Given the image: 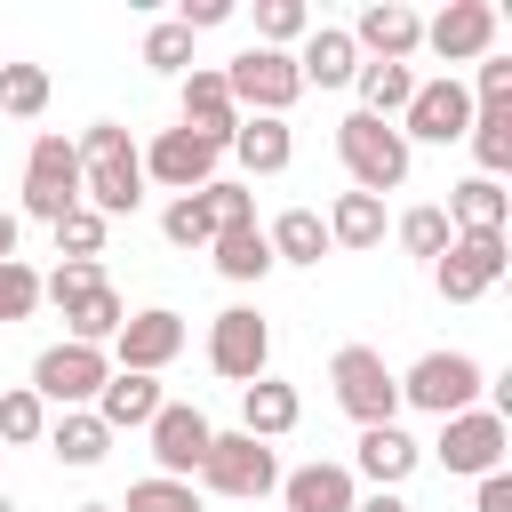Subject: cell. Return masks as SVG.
Here are the masks:
<instances>
[{
    "label": "cell",
    "mask_w": 512,
    "mask_h": 512,
    "mask_svg": "<svg viewBox=\"0 0 512 512\" xmlns=\"http://www.w3.org/2000/svg\"><path fill=\"white\" fill-rule=\"evenodd\" d=\"M464 128H472V96H464V80H456V72L416 80V96H408V112H400L408 152H416V144H464Z\"/></svg>",
    "instance_id": "obj_13"
},
{
    "label": "cell",
    "mask_w": 512,
    "mask_h": 512,
    "mask_svg": "<svg viewBox=\"0 0 512 512\" xmlns=\"http://www.w3.org/2000/svg\"><path fill=\"white\" fill-rule=\"evenodd\" d=\"M504 448H512V424H504L496 408L440 416V440H432V456H440L456 480H488V472H504Z\"/></svg>",
    "instance_id": "obj_10"
},
{
    "label": "cell",
    "mask_w": 512,
    "mask_h": 512,
    "mask_svg": "<svg viewBox=\"0 0 512 512\" xmlns=\"http://www.w3.org/2000/svg\"><path fill=\"white\" fill-rule=\"evenodd\" d=\"M352 512H408V496H400V488H368Z\"/></svg>",
    "instance_id": "obj_45"
},
{
    "label": "cell",
    "mask_w": 512,
    "mask_h": 512,
    "mask_svg": "<svg viewBox=\"0 0 512 512\" xmlns=\"http://www.w3.org/2000/svg\"><path fill=\"white\" fill-rule=\"evenodd\" d=\"M328 384H336V408L368 432V424H400V376L384 368L376 344H344L328 360Z\"/></svg>",
    "instance_id": "obj_4"
},
{
    "label": "cell",
    "mask_w": 512,
    "mask_h": 512,
    "mask_svg": "<svg viewBox=\"0 0 512 512\" xmlns=\"http://www.w3.org/2000/svg\"><path fill=\"white\" fill-rule=\"evenodd\" d=\"M448 232H504V216H512V192L496 184V176H464V184H448Z\"/></svg>",
    "instance_id": "obj_26"
},
{
    "label": "cell",
    "mask_w": 512,
    "mask_h": 512,
    "mask_svg": "<svg viewBox=\"0 0 512 512\" xmlns=\"http://www.w3.org/2000/svg\"><path fill=\"white\" fill-rule=\"evenodd\" d=\"M160 232H168V248H208V240H216V208H208V184H200V192H176V200L160 208Z\"/></svg>",
    "instance_id": "obj_32"
},
{
    "label": "cell",
    "mask_w": 512,
    "mask_h": 512,
    "mask_svg": "<svg viewBox=\"0 0 512 512\" xmlns=\"http://www.w3.org/2000/svg\"><path fill=\"white\" fill-rule=\"evenodd\" d=\"M208 208H216V232L256 224V192H248V184H232V176H216V184H208Z\"/></svg>",
    "instance_id": "obj_42"
},
{
    "label": "cell",
    "mask_w": 512,
    "mask_h": 512,
    "mask_svg": "<svg viewBox=\"0 0 512 512\" xmlns=\"http://www.w3.org/2000/svg\"><path fill=\"white\" fill-rule=\"evenodd\" d=\"M104 376H112V360H104L96 344H48V352L32 360V392H40L48 408H96Z\"/></svg>",
    "instance_id": "obj_12"
},
{
    "label": "cell",
    "mask_w": 512,
    "mask_h": 512,
    "mask_svg": "<svg viewBox=\"0 0 512 512\" xmlns=\"http://www.w3.org/2000/svg\"><path fill=\"white\" fill-rule=\"evenodd\" d=\"M8 256H16V216L0 208V264H8Z\"/></svg>",
    "instance_id": "obj_46"
},
{
    "label": "cell",
    "mask_w": 512,
    "mask_h": 512,
    "mask_svg": "<svg viewBox=\"0 0 512 512\" xmlns=\"http://www.w3.org/2000/svg\"><path fill=\"white\" fill-rule=\"evenodd\" d=\"M280 504L288 512H352L360 480L344 464H296V472H280Z\"/></svg>",
    "instance_id": "obj_23"
},
{
    "label": "cell",
    "mask_w": 512,
    "mask_h": 512,
    "mask_svg": "<svg viewBox=\"0 0 512 512\" xmlns=\"http://www.w3.org/2000/svg\"><path fill=\"white\" fill-rule=\"evenodd\" d=\"M176 128H192V136H200V144H216V152L232 144L240 104H232V88H224V72H216V64H192V72H184V120H176Z\"/></svg>",
    "instance_id": "obj_19"
},
{
    "label": "cell",
    "mask_w": 512,
    "mask_h": 512,
    "mask_svg": "<svg viewBox=\"0 0 512 512\" xmlns=\"http://www.w3.org/2000/svg\"><path fill=\"white\" fill-rule=\"evenodd\" d=\"M48 232H56V256H64V264H96L112 224H104L96 208H72V216H64V224H48Z\"/></svg>",
    "instance_id": "obj_37"
},
{
    "label": "cell",
    "mask_w": 512,
    "mask_h": 512,
    "mask_svg": "<svg viewBox=\"0 0 512 512\" xmlns=\"http://www.w3.org/2000/svg\"><path fill=\"white\" fill-rule=\"evenodd\" d=\"M40 304H56L64 312V344H112L120 336V320H128V304H120V288L104 280V264H56V272H40Z\"/></svg>",
    "instance_id": "obj_2"
},
{
    "label": "cell",
    "mask_w": 512,
    "mask_h": 512,
    "mask_svg": "<svg viewBox=\"0 0 512 512\" xmlns=\"http://www.w3.org/2000/svg\"><path fill=\"white\" fill-rule=\"evenodd\" d=\"M32 312H40V272L24 256H8L0 264V320H32Z\"/></svg>",
    "instance_id": "obj_41"
},
{
    "label": "cell",
    "mask_w": 512,
    "mask_h": 512,
    "mask_svg": "<svg viewBox=\"0 0 512 512\" xmlns=\"http://www.w3.org/2000/svg\"><path fill=\"white\" fill-rule=\"evenodd\" d=\"M72 152H80V208H96L104 224H112V216H136V200H144V160H136L128 128H120V120H88V128L72 136Z\"/></svg>",
    "instance_id": "obj_1"
},
{
    "label": "cell",
    "mask_w": 512,
    "mask_h": 512,
    "mask_svg": "<svg viewBox=\"0 0 512 512\" xmlns=\"http://www.w3.org/2000/svg\"><path fill=\"white\" fill-rule=\"evenodd\" d=\"M296 424H304L296 384H280V376L240 384V432H248V440H280V432H296Z\"/></svg>",
    "instance_id": "obj_24"
},
{
    "label": "cell",
    "mask_w": 512,
    "mask_h": 512,
    "mask_svg": "<svg viewBox=\"0 0 512 512\" xmlns=\"http://www.w3.org/2000/svg\"><path fill=\"white\" fill-rule=\"evenodd\" d=\"M112 512H200V488H192V480H160V472H152V480H136Z\"/></svg>",
    "instance_id": "obj_38"
},
{
    "label": "cell",
    "mask_w": 512,
    "mask_h": 512,
    "mask_svg": "<svg viewBox=\"0 0 512 512\" xmlns=\"http://www.w3.org/2000/svg\"><path fill=\"white\" fill-rule=\"evenodd\" d=\"M0 512H16V504H8V496H0Z\"/></svg>",
    "instance_id": "obj_48"
},
{
    "label": "cell",
    "mask_w": 512,
    "mask_h": 512,
    "mask_svg": "<svg viewBox=\"0 0 512 512\" xmlns=\"http://www.w3.org/2000/svg\"><path fill=\"white\" fill-rule=\"evenodd\" d=\"M192 480H200V488H216V496H240V504H248V496H272V488H280V456H272V440L216 432Z\"/></svg>",
    "instance_id": "obj_9"
},
{
    "label": "cell",
    "mask_w": 512,
    "mask_h": 512,
    "mask_svg": "<svg viewBox=\"0 0 512 512\" xmlns=\"http://www.w3.org/2000/svg\"><path fill=\"white\" fill-rule=\"evenodd\" d=\"M264 240H272V264H320L328 256V224H320V208H280L272 224H264Z\"/></svg>",
    "instance_id": "obj_27"
},
{
    "label": "cell",
    "mask_w": 512,
    "mask_h": 512,
    "mask_svg": "<svg viewBox=\"0 0 512 512\" xmlns=\"http://www.w3.org/2000/svg\"><path fill=\"white\" fill-rule=\"evenodd\" d=\"M464 144H472L480 176H504V168H512V104H504V112H472Z\"/></svg>",
    "instance_id": "obj_33"
},
{
    "label": "cell",
    "mask_w": 512,
    "mask_h": 512,
    "mask_svg": "<svg viewBox=\"0 0 512 512\" xmlns=\"http://www.w3.org/2000/svg\"><path fill=\"white\" fill-rule=\"evenodd\" d=\"M232 16V0H176V24L184 32H208V24H224Z\"/></svg>",
    "instance_id": "obj_43"
},
{
    "label": "cell",
    "mask_w": 512,
    "mask_h": 512,
    "mask_svg": "<svg viewBox=\"0 0 512 512\" xmlns=\"http://www.w3.org/2000/svg\"><path fill=\"white\" fill-rule=\"evenodd\" d=\"M224 72V88H232V104L240 112H256V120H288V104L304 96V72H296V56L288 48H240L232 64H216Z\"/></svg>",
    "instance_id": "obj_5"
},
{
    "label": "cell",
    "mask_w": 512,
    "mask_h": 512,
    "mask_svg": "<svg viewBox=\"0 0 512 512\" xmlns=\"http://www.w3.org/2000/svg\"><path fill=\"white\" fill-rule=\"evenodd\" d=\"M80 208V152H72V136H32V152H24V216H40V224H64Z\"/></svg>",
    "instance_id": "obj_7"
},
{
    "label": "cell",
    "mask_w": 512,
    "mask_h": 512,
    "mask_svg": "<svg viewBox=\"0 0 512 512\" xmlns=\"http://www.w3.org/2000/svg\"><path fill=\"white\" fill-rule=\"evenodd\" d=\"M48 448H56L72 472H88V464H104V456H112V432L96 424V408H64V416L48 424Z\"/></svg>",
    "instance_id": "obj_31"
},
{
    "label": "cell",
    "mask_w": 512,
    "mask_h": 512,
    "mask_svg": "<svg viewBox=\"0 0 512 512\" xmlns=\"http://www.w3.org/2000/svg\"><path fill=\"white\" fill-rule=\"evenodd\" d=\"M392 232H400V248H408V256H424V264H432V256H440V248H448V240H456V232H448V216H440V208H408V216H400V224H392Z\"/></svg>",
    "instance_id": "obj_40"
},
{
    "label": "cell",
    "mask_w": 512,
    "mask_h": 512,
    "mask_svg": "<svg viewBox=\"0 0 512 512\" xmlns=\"http://www.w3.org/2000/svg\"><path fill=\"white\" fill-rule=\"evenodd\" d=\"M160 376H128V368H112L104 376V392H96V424L104 432H144L152 416H160Z\"/></svg>",
    "instance_id": "obj_22"
},
{
    "label": "cell",
    "mask_w": 512,
    "mask_h": 512,
    "mask_svg": "<svg viewBox=\"0 0 512 512\" xmlns=\"http://www.w3.org/2000/svg\"><path fill=\"white\" fill-rule=\"evenodd\" d=\"M336 160H344V176H352V192H368V200H384V192H400L408 184V136L392 128V120H368V112H344L336 120Z\"/></svg>",
    "instance_id": "obj_3"
},
{
    "label": "cell",
    "mask_w": 512,
    "mask_h": 512,
    "mask_svg": "<svg viewBox=\"0 0 512 512\" xmlns=\"http://www.w3.org/2000/svg\"><path fill=\"white\" fill-rule=\"evenodd\" d=\"M320 224H328V248H352V256H360V248L384 240V200H368V192H336V208H328Z\"/></svg>",
    "instance_id": "obj_30"
},
{
    "label": "cell",
    "mask_w": 512,
    "mask_h": 512,
    "mask_svg": "<svg viewBox=\"0 0 512 512\" xmlns=\"http://www.w3.org/2000/svg\"><path fill=\"white\" fill-rule=\"evenodd\" d=\"M184 352V312H168V304H152V312H128L120 320V336H112V368H128V376H160L168 360Z\"/></svg>",
    "instance_id": "obj_15"
},
{
    "label": "cell",
    "mask_w": 512,
    "mask_h": 512,
    "mask_svg": "<svg viewBox=\"0 0 512 512\" xmlns=\"http://www.w3.org/2000/svg\"><path fill=\"white\" fill-rule=\"evenodd\" d=\"M296 72H304V88H352V72H360L352 32H344V24H312V32L296 40Z\"/></svg>",
    "instance_id": "obj_21"
},
{
    "label": "cell",
    "mask_w": 512,
    "mask_h": 512,
    "mask_svg": "<svg viewBox=\"0 0 512 512\" xmlns=\"http://www.w3.org/2000/svg\"><path fill=\"white\" fill-rule=\"evenodd\" d=\"M0 440H8V448H32V440H48V400H40L32 384L0 392Z\"/></svg>",
    "instance_id": "obj_34"
},
{
    "label": "cell",
    "mask_w": 512,
    "mask_h": 512,
    "mask_svg": "<svg viewBox=\"0 0 512 512\" xmlns=\"http://www.w3.org/2000/svg\"><path fill=\"white\" fill-rule=\"evenodd\" d=\"M352 48H360V64H408L416 48H424V16L408 8V0H368L352 24Z\"/></svg>",
    "instance_id": "obj_17"
},
{
    "label": "cell",
    "mask_w": 512,
    "mask_h": 512,
    "mask_svg": "<svg viewBox=\"0 0 512 512\" xmlns=\"http://www.w3.org/2000/svg\"><path fill=\"white\" fill-rule=\"evenodd\" d=\"M416 464H424V448H416V440H408V432H400V424H368V432H360V448H352V464H344V472H360V480H368V488H400V480H408V472H416Z\"/></svg>",
    "instance_id": "obj_20"
},
{
    "label": "cell",
    "mask_w": 512,
    "mask_h": 512,
    "mask_svg": "<svg viewBox=\"0 0 512 512\" xmlns=\"http://www.w3.org/2000/svg\"><path fill=\"white\" fill-rule=\"evenodd\" d=\"M208 256H216V272H224L232 288H248V280L272 272V240H264V224H232V232H216Z\"/></svg>",
    "instance_id": "obj_28"
},
{
    "label": "cell",
    "mask_w": 512,
    "mask_h": 512,
    "mask_svg": "<svg viewBox=\"0 0 512 512\" xmlns=\"http://www.w3.org/2000/svg\"><path fill=\"white\" fill-rule=\"evenodd\" d=\"M248 176H280L288 160H296V136H288V120H256V112H240V128H232V144H224Z\"/></svg>",
    "instance_id": "obj_25"
},
{
    "label": "cell",
    "mask_w": 512,
    "mask_h": 512,
    "mask_svg": "<svg viewBox=\"0 0 512 512\" xmlns=\"http://www.w3.org/2000/svg\"><path fill=\"white\" fill-rule=\"evenodd\" d=\"M136 160H144V184L200 192V184H216V160H224V152H216V144H200L192 128H160V136H152Z\"/></svg>",
    "instance_id": "obj_18"
},
{
    "label": "cell",
    "mask_w": 512,
    "mask_h": 512,
    "mask_svg": "<svg viewBox=\"0 0 512 512\" xmlns=\"http://www.w3.org/2000/svg\"><path fill=\"white\" fill-rule=\"evenodd\" d=\"M352 88H360V112L368 120H400L408 96H416V64H360Z\"/></svg>",
    "instance_id": "obj_29"
},
{
    "label": "cell",
    "mask_w": 512,
    "mask_h": 512,
    "mask_svg": "<svg viewBox=\"0 0 512 512\" xmlns=\"http://www.w3.org/2000/svg\"><path fill=\"white\" fill-rule=\"evenodd\" d=\"M48 112V72L40 64H0V120H40Z\"/></svg>",
    "instance_id": "obj_35"
},
{
    "label": "cell",
    "mask_w": 512,
    "mask_h": 512,
    "mask_svg": "<svg viewBox=\"0 0 512 512\" xmlns=\"http://www.w3.org/2000/svg\"><path fill=\"white\" fill-rule=\"evenodd\" d=\"M264 360H272V328H264V312H256V304H224L216 328H208V368H216L224 384H256Z\"/></svg>",
    "instance_id": "obj_11"
},
{
    "label": "cell",
    "mask_w": 512,
    "mask_h": 512,
    "mask_svg": "<svg viewBox=\"0 0 512 512\" xmlns=\"http://www.w3.org/2000/svg\"><path fill=\"white\" fill-rule=\"evenodd\" d=\"M480 392H488V368L472 352H424L400 376V400L424 408V416H464V408H480Z\"/></svg>",
    "instance_id": "obj_6"
},
{
    "label": "cell",
    "mask_w": 512,
    "mask_h": 512,
    "mask_svg": "<svg viewBox=\"0 0 512 512\" xmlns=\"http://www.w3.org/2000/svg\"><path fill=\"white\" fill-rule=\"evenodd\" d=\"M80 512H112V504H80Z\"/></svg>",
    "instance_id": "obj_47"
},
{
    "label": "cell",
    "mask_w": 512,
    "mask_h": 512,
    "mask_svg": "<svg viewBox=\"0 0 512 512\" xmlns=\"http://www.w3.org/2000/svg\"><path fill=\"white\" fill-rule=\"evenodd\" d=\"M504 272H512L504 232H456V240L432 256V288H440L448 304H480V296H488Z\"/></svg>",
    "instance_id": "obj_8"
},
{
    "label": "cell",
    "mask_w": 512,
    "mask_h": 512,
    "mask_svg": "<svg viewBox=\"0 0 512 512\" xmlns=\"http://www.w3.org/2000/svg\"><path fill=\"white\" fill-rule=\"evenodd\" d=\"M472 512H512V472H488L480 496H472Z\"/></svg>",
    "instance_id": "obj_44"
},
{
    "label": "cell",
    "mask_w": 512,
    "mask_h": 512,
    "mask_svg": "<svg viewBox=\"0 0 512 512\" xmlns=\"http://www.w3.org/2000/svg\"><path fill=\"white\" fill-rule=\"evenodd\" d=\"M496 0H448L440 16H424V48L440 56V64H480V56H496Z\"/></svg>",
    "instance_id": "obj_14"
},
{
    "label": "cell",
    "mask_w": 512,
    "mask_h": 512,
    "mask_svg": "<svg viewBox=\"0 0 512 512\" xmlns=\"http://www.w3.org/2000/svg\"><path fill=\"white\" fill-rule=\"evenodd\" d=\"M144 440H152L160 480H192V472H200V456H208V440H216V424H208L192 400H160V416L144 424Z\"/></svg>",
    "instance_id": "obj_16"
},
{
    "label": "cell",
    "mask_w": 512,
    "mask_h": 512,
    "mask_svg": "<svg viewBox=\"0 0 512 512\" xmlns=\"http://www.w3.org/2000/svg\"><path fill=\"white\" fill-rule=\"evenodd\" d=\"M304 32H312V8L304 0H256V48H288L296 56Z\"/></svg>",
    "instance_id": "obj_36"
},
{
    "label": "cell",
    "mask_w": 512,
    "mask_h": 512,
    "mask_svg": "<svg viewBox=\"0 0 512 512\" xmlns=\"http://www.w3.org/2000/svg\"><path fill=\"white\" fill-rule=\"evenodd\" d=\"M144 64H152V72H176V80H184V72H192V32H184L176 16H168V24H152V32H144Z\"/></svg>",
    "instance_id": "obj_39"
}]
</instances>
